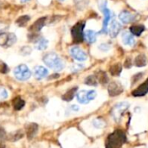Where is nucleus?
Returning a JSON list of instances; mask_svg holds the SVG:
<instances>
[{"mask_svg": "<svg viewBox=\"0 0 148 148\" xmlns=\"http://www.w3.org/2000/svg\"><path fill=\"white\" fill-rule=\"evenodd\" d=\"M42 61L49 69H51L56 72L62 70L65 67V63L62 61V59L57 54L53 53V52L44 55Z\"/></svg>", "mask_w": 148, "mask_h": 148, "instance_id": "obj_1", "label": "nucleus"}, {"mask_svg": "<svg viewBox=\"0 0 148 148\" xmlns=\"http://www.w3.org/2000/svg\"><path fill=\"white\" fill-rule=\"evenodd\" d=\"M125 142V134L122 131L117 130L108 136L106 143V148H121Z\"/></svg>", "mask_w": 148, "mask_h": 148, "instance_id": "obj_2", "label": "nucleus"}, {"mask_svg": "<svg viewBox=\"0 0 148 148\" xmlns=\"http://www.w3.org/2000/svg\"><path fill=\"white\" fill-rule=\"evenodd\" d=\"M97 96V93L95 90H80L76 93L77 101L81 104H88L90 101H94Z\"/></svg>", "mask_w": 148, "mask_h": 148, "instance_id": "obj_3", "label": "nucleus"}, {"mask_svg": "<svg viewBox=\"0 0 148 148\" xmlns=\"http://www.w3.org/2000/svg\"><path fill=\"white\" fill-rule=\"evenodd\" d=\"M13 73H14V76L18 81H22V82L29 80L31 76V71L29 69V67L25 64H20L16 66Z\"/></svg>", "mask_w": 148, "mask_h": 148, "instance_id": "obj_4", "label": "nucleus"}, {"mask_svg": "<svg viewBox=\"0 0 148 148\" xmlns=\"http://www.w3.org/2000/svg\"><path fill=\"white\" fill-rule=\"evenodd\" d=\"M129 103L127 101H121L114 105L112 109V117L115 121H120L124 113L128 109Z\"/></svg>", "mask_w": 148, "mask_h": 148, "instance_id": "obj_5", "label": "nucleus"}, {"mask_svg": "<svg viewBox=\"0 0 148 148\" xmlns=\"http://www.w3.org/2000/svg\"><path fill=\"white\" fill-rule=\"evenodd\" d=\"M16 42V36L14 33L2 32L0 33V46L8 48L15 44Z\"/></svg>", "mask_w": 148, "mask_h": 148, "instance_id": "obj_6", "label": "nucleus"}, {"mask_svg": "<svg viewBox=\"0 0 148 148\" xmlns=\"http://www.w3.org/2000/svg\"><path fill=\"white\" fill-rule=\"evenodd\" d=\"M84 23H76L71 29V34L73 36V39L75 42H81L84 39Z\"/></svg>", "mask_w": 148, "mask_h": 148, "instance_id": "obj_7", "label": "nucleus"}, {"mask_svg": "<svg viewBox=\"0 0 148 148\" xmlns=\"http://www.w3.org/2000/svg\"><path fill=\"white\" fill-rule=\"evenodd\" d=\"M69 53H70L71 56L78 62H85L88 59L87 53L78 46L71 47L69 49Z\"/></svg>", "mask_w": 148, "mask_h": 148, "instance_id": "obj_8", "label": "nucleus"}, {"mask_svg": "<svg viewBox=\"0 0 148 148\" xmlns=\"http://www.w3.org/2000/svg\"><path fill=\"white\" fill-rule=\"evenodd\" d=\"M108 90V93L111 96H116V95H121L124 89H123V87L121 83H119L118 82H114L109 84Z\"/></svg>", "mask_w": 148, "mask_h": 148, "instance_id": "obj_9", "label": "nucleus"}, {"mask_svg": "<svg viewBox=\"0 0 148 148\" xmlns=\"http://www.w3.org/2000/svg\"><path fill=\"white\" fill-rule=\"evenodd\" d=\"M121 23L115 20V19H113L110 23V27H109V34H110V36L111 37H116L120 31H121Z\"/></svg>", "mask_w": 148, "mask_h": 148, "instance_id": "obj_10", "label": "nucleus"}, {"mask_svg": "<svg viewBox=\"0 0 148 148\" xmlns=\"http://www.w3.org/2000/svg\"><path fill=\"white\" fill-rule=\"evenodd\" d=\"M121 40L122 42L126 45V46H134L135 44V39L134 35L129 32V31H124L121 34Z\"/></svg>", "mask_w": 148, "mask_h": 148, "instance_id": "obj_11", "label": "nucleus"}, {"mask_svg": "<svg viewBox=\"0 0 148 148\" xmlns=\"http://www.w3.org/2000/svg\"><path fill=\"white\" fill-rule=\"evenodd\" d=\"M135 18H136V16L134 14H132L127 10H123L119 15V19L123 23H129L131 22H134L135 21Z\"/></svg>", "mask_w": 148, "mask_h": 148, "instance_id": "obj_12", "label": "nucleus"}, {"mask_svg": "<svg viewBox=\"0 0 148 148\" xmlns=\"http://www.w3.org/2000/svg\"><path fill=\"white\" fill-rule=\"evenodd\" d=\"M103 14H104V20H103V25H102V29L101 30V33H107L108 31V23L110 22V19L112 17V14L111 11L109 10V9L107 7L102 10Z\"/></svg>", "mask_w": 148, "mask_h": 148, "instance_id": "obj_13", "label": "nucleus"}, {"mask_svg": "<svg viewBox=\"0 0 148 148\" xmlns=\"http://www.w3.org/2000/svg\"><path fill=\"white\" fill-rule=\"evenodd\" d=\"M49 75V71L46 68L42 66H36L34 69V75L37 80H42L47 77Z\"/></svg>", "mask_w": 148, "mask_h": 148, "instance_id": "obj_14", "label": "nucleus"}, {"mask_svg": "<svg viewBox=\"0 0 148 148\" xmlns=\"http://www.w3.org/2000/svg\"><path fill=\"white\" fill-rule=\"evenodd\" d=\"M148 93V79L143 82L140 87H138L135 90L133 91V95L139 97V96H144Z\"/></svg>", "mask_w": 148, "mask_h": 148, "instance_id": "obj_15", "label": "nucleus"}, {"mask_svg": "<svg viewBox=\"0 0 148 148\" xmlns=\"http://www.w3.org/2000/svg\"><path fill=\"white\" fill-rule=\"evenodd\" d=\"M34 42H35V48L37 50H45L49 44V41L42 36L36 38Z\"/></svg>", "mask_w": 148, "mask_h": 148, "instance_id": "obj_16", "label": "nucleus"}, {"mask_svg": "<svg viewBox=\"0 0 148 148\" xmlns=\"http://www.w3.org/2000/svg\"><path fill=\"white\" fill-rule=\"evenodd\" d=\"M38 131V126L36 123H30L26 127V134L29 139H32L36 136Z\"/></svg>", "mask_w": 148, "mask_h": 148, "instance_id": "obj_17", "label": "nucleus"}, {"mask_svg": "<svg viewBox=\"0 0 148 148\" xmlns=\"http://www.w3.org/2000/svg\"><path fill=\"white\" fill-rule=\"evenodd\" d=\"M84 38L86 39V41L88 43H94L96 42V38H97V34L95 31L91 30V29H87L84 32Z\"/></svg>", "mask_w": 148, "mask_h": 148, "instance_id": "obj_18", "label": "nucleus"}, {"mask_svg": "<svg viewBox=\"0 0 148 148\" xmlns=\"http://www.w3.org/2000/svg\"><path fill=\"white\" fill-rule=\"evenodd\" d=\"M147 57L143 54L139 55L138 56H136V58L134 59V65L136 67H144V66L147 65Z\"/></svg>", "mask_w": 148, "mask_h": 148, "instance_id": "obj_19", "label": "nucleus"}, {"mask_svg": "<svg viewBox=\"0 0 148 148\" xmlns=\"http://www.w3.org/2000/svg\"><path fill=\"white\" fill-rule=\"evenodd\" d=\"M24 104H25L24 101L22 98H20V97L15 98L13 100V101H12V105H13L14 109L15 110H17V111L18 110H21L24 107Z\"/></svg>", "mask_w": 148, "mask_h": 148, "instance_id": "obj_20", "label": "nucleus"}, {"mask_svg": "<svg viewBox=\"0 0 148 148\" xmlns=\"http://www.w3.org/2000/svg\"><path fill=\"white\" fill-rule=\"evenodd\" d=\"M45 18H40V19H38L32 26H31V29H30V30H32L33 31V33L34 32H37V31H39V30H41V29L43 27V25H44V23H45V20H44Z\"/></svg>", "mask_w": 148, "mask_h": 148, "instance_id": "obj_21", "label": "nucleus"}, {"mask_svg": "<svg viewBox=\"0 0 148 148\" xmlns=\"http://www.w3.org/2000/svg\"><path fill=\"white\" fill-rule=\"evenodd\" d=\"M77 88H73L71 89H69L67 93H65V95L62 96V100L65 101H70L71 100H73V98L75 95Z\"/></svg>", "mask_w": 148, "mask_h": 148, "instance_id": "obj_22", "label": "nucleus"}, {"mask_svg": "<svg viewBox=\"0 0 148 148\" xmlns=\"http://www.w3.org/2000/svg\"><path fill=\"white\" fill-rule=\"evenodd\" d=\"M144 30H145L144 25H135L130 28V32L135 36H140Z\"/></svg>", "mask_w": 148, "mask_h": 148, "instance_id": "obj_23", "label": "nucleus"}, {"mask_svg": "<svg viewBox=\"0 0 148 148\" xmlns=\"http://www.w3.org/2000/svg\"><path fill=\"white\" fill-rule=\"evenodd\" d=\"M85 84H87L88 86H97V84H98L97 78L95 77V75H89L86 78Z\"/></svg>", "mask_w": 148, "mask_h": 148, "instance_id": "obj_24", "label": "nucleus"}, {"mask_svg": "<svg viewBox=\"0 0 148 148\" xmlns=\"http://www.w3.org/2000/svg\"><path fill=\"white\" fill-rule=\"evenodd\" d=\"M121 70H122L121 65L118 63V64H115V65H114V66L111 67V69H110V73H111L113 75L117 76V75H119L121 73Z\"/></svg>", "mask_w": 148, "mask_h": 148, "instance_id": "obj_25", "label": "nucleus"}, {"mask_svg": "<svg viewBox=\"0 0 148 148\" xmlns=\"http://www.w3.org/2000/svg\"><path fill=\"white\" fill-rule=\"evenodd\" d=\"M5 139H6V133L3 128L0 127V148L5 147V144H4Z\"/></svg>", "mask_w": 148, "mask_h": 148, "instance_id": "obj_26", "label": "nucleus"}, {"mask_svg": "<svg viewBox=\"0 0 148 148\" xmlns=\"http://www.w3.org/2000/svg\"><path fill=\"white\" fill-rule=\"evenodd\" d=\"M29 16H20L17 19L16 23H17V24L19 26H24L29 22Z\"/></svg>", "mask_w": 148, "mask_h": 148, "instance_id": "obj_27", "label": "nucleus"}, {"mask_svg": "<svg viewBox=\"0 0 148 148\" xmlns=\"http://www.w3.org/2000/svg\"><path fill=\"white\" fill-rule=\"evenodd\" d=\"M92 125H93L95 128L100 129V128H102V127H104L105 123H104V121H101V120L95 119V120H94V121H92Z\"/></svg>", "mask_w": 148, "mask_h": 148, "instance_id": "obj_28", "label": "nucleus"}, {"mask_svg": "<svg viewBox=\"0 0 148 148\" xmlns=\"http://www.w3.org/2000/svg\"><path fill=\"white\" fill-rule=\"evenodd\" d=\"M8 96H9V94H8L7 89L3 87H0V101L7 99Z\"/></svg>", "mask_w": 148, "mask_h": 148, "instance_id": "obj_29", "label": "nucleus"}, {"mask_svg": "<svg viewBox=\"0 0 148 148\" xmlns=\"http://www.w3.org/2000/svg\"><path fill=\"white\" fill-rule=\"evenodd\" d=\"M108 81V75H106V73L104 72H100V75H99V82L102 84H105Z\"/></svg>", "mask_w": 148, "mask_h": 148, "instance_id": "obj_30", "label": "nucleus"}, {"mask_svg": "<svg viewBox=\"0 0 148 148\" xmlns=\"http://www.w3.org/2000/svg\"><path fill=\"white\" fill-rule=\"evenodd\" d=\"M98 48H99L100 50H101V51H103V52H108V50H110L111 46H110L109 44H108V43H101V44L99 45Z\"/></svg>", "mask_w": 148, "mask_h": 148, "instance_id": "obj_31", "label": "nucleus"}, {"mask_svg": "<svg viewBox=\"0 0 148 148\" xmlns=\"http://www.w3.org/2000/svg\"><path fill=\"white\" fill-rule=\"evenodd\" d=\"M108 1L107 0H99V9L102 11L105 8H107Z\"/></svg>", "mask_w": 148, "mask_h": 148, "instance_id": "obj_32", "label": "nucleus"}, {"mask_svg": "<svg viewBox=\"0 0 148 148\" xmlns=\"http://www.w3.org/2000/svg\"><path fill=\"white\" fill-rule=\"evenodd\" d=\"M8 71V67L7 65L3 62H0V72L1 73H7Z\"/></svg>", "mask_w": 148, "mask_h": 148, "instance_id": "obj_33", "label": "nucleus"}, {"mask_svg": "<svg viewBox=\"0 0 148 148\" xmlns=\"http://www.w3.org/2000/svg\"><path fill=\"white\" fill-rule=\"evenodd\" d=\"M142 75H143V74H141V73L137 74L136 75H134V78H133V82H132V83H133V84H134V83H136L140 79H141Z\"/></svg>", "mask_w": 148, "mask_h": 148, "instance_id": "obj_34", "label": "nucleus"}, {"mask_svg": "<svg viewBox=\"0 0 148 148\" xmlns=\"http://www.w3.org/2000/svg\"><path fill=\"white\" fill-rule=\"evenodd\" d=\"M82 68H83V66H82V65H81V64H75L73 67H71V70H72V71H75V72H76V71H78V70L82 69Z\"/></svg>", "mask_w": 148, "mask_h": 148, "instance_id": "obj_35", "label": "nucleus"}, {"mask_svg": "<svg viewBox=\"0 0 148 148\" xmlns=\"http://www.w3.org/2000/svg\"><path fill=\"white\" fill-rule=\"evenodd\" d=\"M70 108H71V110H72V111H75V112H77V111H79V110H80V108H79L77 105H72Z\"/></svg>", "mask_w": 148, "mask_h": 148, "instance_id": "obj_36", "label": "nucleus"}, {"mask_svg": "<svg viewBox=\"0 0 148 148\" xmlns=\"http://www.w3.org/2000/svg\"><path fill=\"white\" fill-rule=\"evenodd\" d=\"M30 0H21V3H28L29 2Z\"/></svg>", "mask_w": 148, "mask_h": 148, "instance_id": "obj_37", "label": "nucleus"}, {"mask_svg": "<svg viewBox=\"0 0 148 148\" xmlns=\"http://www.w3.org/2000/svg\"><path fill=\"white\" fill-rule=\"evenodd\" d=\"M60 1H63V0H60Z\"/></svg>", "mask_w": 148, "mask_h": 148, "instance_id": "obj_38", "label": "nucleus"}]
</instances>
